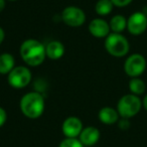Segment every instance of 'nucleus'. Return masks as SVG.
<instances>
[{
  "label": "nucleus",
  "instance_id": "nucleus-1",
  "mask_svg": "<svg viewBox=\"0 0 147 147\" xmlns=\"http://www.w3.org/2000/svg\"><path fill=\"white\" fill-rule=\"evenodd\" d=\"M20 57L26 65L37 67L45 61L47 57L45 47L36 39L29 38L24 40L20 45Z\"/></svg>",
  "mask_w": 147,
  "mask_h": 147
},
{
  "label": "nucleus",
  "instance_id": "nucleus-2",
  "mask_svg": "<svg viewBox=\"0 0 147 147\" xmlns=\"http://www.w3.org/2000/svg\"><path fill=\"white\" fill-rule=\"evenodd\" d=\"M19 106L25 117L37 119L45 111V99L38 92H29L21 98Z\"/></svg>",
  "mask_w": 147,
  "mask_h": 147
},
{
  "label": "nucleus",
  "instance_id": "nucleus-3",
  "mask_svg": "<svg viewBox=\"0 0 147 147\" xmlns=\"http://www.w3.org/2000/svg\"><path fill=\"white\" fill-rule=\"evenodd\" d=\"M105 49L115 57H125L129 53L130 45L124 35L121 33H110L105 39Z\"/></svg>",
  "mask_w": 147,
  "mask_h": 147
},
{
  "label": "nucleus",
  "instance_id": "nucleus-4",
  "mask_svg": "<svg viewBox=\"0 0 147 147\" xmlns=\"http://www.w3.org/2000/svg\"><path fill=\"white\" fill-rule=\"evenodd\" d=\"M142 108V101L138 96L133 94L124 95L117 104V111L121 118L130 119L136 116Z\"/></svg>",
  "mask_w": 147,
  "mask_h": 147
},
{
  "label": "nucleus",
  "instance_id": "nucleus-5",
  "mask_svg": "<svg viewBox=\"0 0 147 147\" xmlns=\"http://www.w3.org/2000/svg\"><path fill=\"white\" fill-rule=\"evenodd\" d=\"M146 59L140 53L129 55L124 63V71L130 78H139L146 69Z\"/></svg>",
  "mask_w": 147,
  "mask_h": 147
},
{
  "label": "nucleus",
  "instance_id": "nucleus-6",
  "mask_svg": "<svg viewBox=\"0 0 147 147\" xmlns=\"http://www.w3.org/2000/svg\"><path fill=\"white\" fill-rule=\"evenodd\" d=\"M31 73L28 67L24 65L15 67L10 73L8 74L7 80L8 84L14 89L25 88L31 82Z\"/></svg>",
  "mask_w": 147,
  "mask_h": 147
},
{
  "label": "nucleus",
  "instance_id": "nucleus-7",
  "mask_svg": "<svg viewBox=\"0 0 147 147\" xmlns=\"http://www.w3.org/2000/svg\"><path fill=\"white\" fill-rule=\"evenodd\" d=\"M61 19L69 26L79 27L82 26L86 21V14L80 7L67 6L61 13Z\"/></svg>",
  "mask_w": 147,
  "mask_h": 147
},
{
  "label": "nucleus",
  "instance_id": "nucleus-8",
  "mask_svg": "<svg viewBox=\"0 0 147 147\" xmlns=\"http://www.w3.org/2000/svg\"><path fill=\"white\" fill-rule=\"evenodd\" d=\"M127 29L132 35H141L147 29V15L141 11L134 12L127 19Z\"/></svg>",
  "mask_w": 147,
  "mask_h": 147
},
{
  "label": "nucleus",
  "instance_id": "nucleus-9",
  "mask_svg": "<svg viewBox=\"0 0 147 147\" xmlns=\"http://www.w3.org/2000/svg\"><path fill=\"white\" fill-rule=\"evenodd\" d=\"M82 121L77 117H69L63 123L61 130L67 138H78L83 130Z\"/></svg>",
  "mask_w": 147,
  "mask_h": 147
},
{
  "label": "nucleus",
  "instance_id": "nucleus-10",
  "mask_svg": "<svg viewBox=\"0 0 147 147\" xmlns=\"http://www.w3.org/2000/svg\"><path fill=\"white\" fill-rule=\"evenodd\" d=\"M110 25L102 18H95L89 24V31L93 36L97 38L107 37L110 34Z\"/></svg>",
  "mask_w": 147,
  "mask_h": 147
},
{
  "label": "nucleus",
  "instance_id": "nucleus-11",
  "mask_svg": "<svg viewBox=\"0 0 147 147\" xmlns=\"http://www.w3.org/2000/svg\"><path fill=\"white\" fill-rule=\"evenodd\" d=\"M80 141L84 144V146H93L100 139V131L96 127L89 126L82 130L80 134Z\"/></svg>",
  "mask_w": 147,
  "mask_h": 147
},
{
  "label": "nucleus",
  "instance_id": "nucleus-12",
  "mask_svg": "<svg viewBox=\"0 0 147 147\" xmlns=\"http://www.w3.org/2000/svg\"><path fill=\"white\" fill-rule=\"evenodd\" d=\"M118 111L111 107H104L99 112V120L105 125H113L119 121Z\"/></svg>",
  "mask_w": 147,
  "mask_h": 147
},
{
  "label": "nucleus",
  "instance_id": "nucleus-13",
  "mask_svg": "<svg viewBox=\"0 0 147 147\" xmlns=\"http://www.w3.org/2000/svg\"><path fill=\"white\" fill-rule=\"evenodd\" d=\"M45 53H47V57L49 59H53V61L59 59L65 55V47L61 41H51L45 47Z\"/></svg>",
  "mask_w": 147,
  "mask_h": 147
},
{
  "label": "nucleus",
  "instance_id": "nucleus-14",
  "mask_svg": "<svg viewBox=\"0 0 147 147\" xmlns=\"http://www.w3.org/2000/svg\"><path fill=\"white\" fill-rule=\"evenodd\" d=\"M15 67L14 57L10 53H2L0 55V74L8 75Z\"/></svg>",
  "mask_w": 147,
  "mask_h": 147
},
{
  "label": "nucleus",
  "instance_id": "nucleus-15",
  "mask_svg": "<svg viewBox=\"0 0 147 147\" xmlns=\"http://www.w3.org/2000/svg\"><path fill=\"white\" fill-rule=\"evenodd\" d=\"M109 25H110V29L113 32L121 33L127 28V19L123 15L117 14L111 18Z\"/></svg>",
  "mask_w": 147,
  "mask_h": 147
},
{
  "label": "nucleus",
  "instance_id": "nucleus-16",
  "mask_svg": "<svg viewBox=\"0 0 147 147\" xmlns=\"http://www.w3.org/2000/svg\"><path fill=\"white\" fill-rule=\"evenodd\" d=\"M129 90H130L131 94L140 96L146 90V85L140 78H131L130 82H129Z\"/></svg>",
  "mask_w": 147,
  "mask_h": 147
},
{
  "label": "nucleus",
  "instance_id": "nucleus-17",
  "mask_svg": "<svg viewBox=\"0 0 147 147\" xmlns=\"http://www.w3.org/2000/svg\"><path fill=\"white\" fill-rule=\"evenodd\" d=\"M113 7H114V4L111 0H99L96 3L95 10L99 15L105 16V15H108L112 12Z\"/></svg>",
  "mask_w": 147,
  "mask_h": 147
},
{
  "label": "nucleus",
  "instance_id": "nucleus-18",
  "mask_svg": "<svg viewBox=\"0 0 147 147\" xmlns=\"http://www.w3.org/2000/svg\"><path fill=\"white\" fill-rule=\"evenodd\" d=\"M59 147H85L78 138H65L59 143Z\"/></svg>",
  "mask_w": 147,
  "mask_h": 147
},
{
  "label": "nucleus",
  "instance_id": "nucleus-19",
  "mask_svg": "<svg viewBox=\"0 0 147 147\" xmlns=\"http://www.w3.org/2000/svg\"><path fill=\"white\" fill-rule=\"evenodd\" d=\"M118 126L121 130H128L130 128V122H129V119L127 118H121V120L118 121Z\"/></svg>",
  "mask_w": 147,
  "mask_h": 147
},
{
  "label": "nucleus",
  "instance_id": "nucleus-20",
  "mask_svg": "<svg viewBox=\"0 0 147 147\" xmlns=\"http://www.w3.org/2000/svg\"><path fill=\"white\" fill-rule=\"evenodd\" d=\"M112 3L114 4V6L117 7H125L127 5H129L133 0H111Z\"/></svg>",
  "mask_w": 147,
  "mask_h": 147
},
{
  "label": "nucleus",
  "instance_id": "nucleus-21",
  "mask_svg": "<svg viewBox=\"0 0 147 147\" xmlns=\"http://www.w3.org/2000/svg\"><path fill=\"white\" fill-rule=\"evenodd\" d=\"M7 120V113L2 107H0V127H2Z\"/></svg>",
  "mask_w": 147,
  "mask_h": 147
},
{
  "label": "nucleus",
  "instance_id": "nucleus-22",
  "mask_svg": "<svg viewBox=\"0 0 147 147\" xmlns=\"http://www.w3.org/2000/svg\"><path fill=\"white\" fill-rule=\"evenodd\" d=\"M4 37H5L4 30H3V29L0 27V45L3 42V40H4Z\"/></svg>",
  "mask_w": 147,
  "mask_h": 147
},
{
  "label": "nucleus",
  "instance_id": "nucleus-23",
  "mask_svg": "<svg viewBox=\"0 0 147 147\" xmlns=\"http://www.w3.org/2000/svg\"><path fill=\"white\" fill-rule=\"evenodd\" d=\"M142 107L147 111V94L145 95V97L143 98V100H142Z\"/></svg>",
  "mask_w": 147,
  "mask_h": 147
},
{
  "label": "nucleus",
  "instance_id": "nucleus-24",
  "mask_svg": "<svg viewBox=\"0 0 147 147\" xmlns=\"http://www.w3.org/2000/svg\"><path fill=\"white\" fill-rule=\"evenodd\" d=\"M5 8V0H0V13Z\"/></svg>",
  "mask_w": 147,
  "mask_h": 147
},
{
  "label": "nucleus",
  "instance_id": "nucleus-25",
  "mask_svg": "<svg viewBox=\"0 0 147 147\" xmlns=\"http://www.w3.org/2000/svg\"><path fill=\"white\" fill-rule=\"evenodd\" d=\"M9 1H16V0H9Z\"/></svg>",
  "mask_w": 147,
  "mask_h": 147
}]
</instances>
